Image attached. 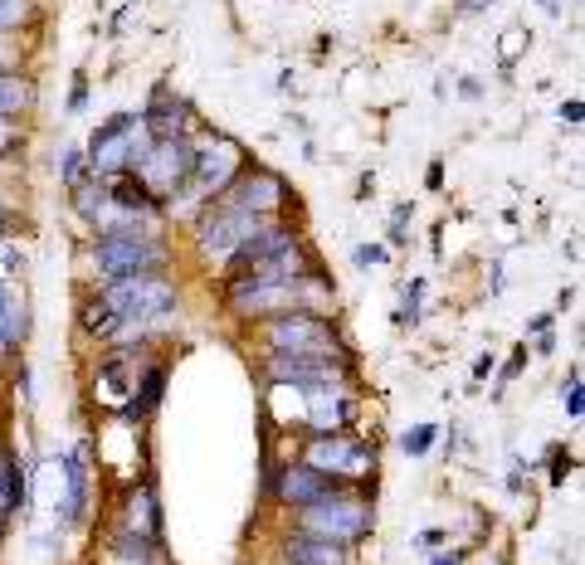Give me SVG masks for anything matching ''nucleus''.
<instances>
[{
  "label": "nucleus",
  "instance_id": "19",
  "mask_svg": "<svg viewBox=\"0 0 585 565\" xmlns=\"http://www.w3.org/2000/svg\"><path fill=\"white\" fill-rule=\"evenodd\" d=\"M30 108V88L16 78V74H5L0 68V118H16V112Z\"/></svg>",
  "mask_w": 585,
  "mask_h": 565
},
{
  "label": "nucleus",
  "instance_id": "8",
  "mask_svg": "<svg viewBox=\"0 0 585 565\" xmlns=\"http://www.w3.org/2000/svg\"><path fill=\"white\" fill-rule=\"evenodd\" d=\"M220 205H230V210H249V215H264V220H274V210H283V200H288V186L274 176V171H264V166H254V171H239L230 186H225L215 195Z\"/></svg>",
  "mask_w": 585,
  "mask_h": 565
},
{
  "label": "nucleus",
  "instance_id": "15",
  "mask_svg": "<svg viewBox=\"0 0 585 565\" xmlns=\"http://www.w3.org/2000/svg\"><path fill=\"white\" fill-rule=\"evenodd\" d=\"M141 122H147L151 137H181L185 132V103H181V98L171 103V88H156L151 108L141 112Z\"/></svg>",
  "mask_w": 585,
  "mask_h": 565
},
{
  "label": "nucleus",
  "instance_id": "31",
  "mask_svg": "<svg viewBox=\"0 0 585 565\" xmlns=\"http://www.w3.org/2000/svg\"><path fill=\"white\" fill-rule=\"evenodd\" d=\"M483 5H493V0H464V10H483Z\"/></svg>",
  "mask_w": 585,
  "mask_h": 565
},
{
  "label": "nucleus",
  "instance_id": "13",
  "mask_svg": "<svg viewBox=\"0 0 585 565\" xmlns=\"http://www.w3.org/2000/svg\"><path fill=\"white\" fill-rule=\"evenodd\" d=\"M327 492H337V483L327 473L308 468V463H293V468H283V478H278V498L288 507H308V502L327 498Z\"/></svg>",
  "mask_w": 585,
  "mask_h": 565
},
{
  "label": "nucleus",
  "instance_id": "6",
  "mask_svg": "<svg viewBox=\"0 0 585 565\" xmlns=\"http://www.w3.org/2000/svg\"><path fill=\"white\" fill-rule=\"evenodd\" d=\"M268 342H274V351H283V356H332V361H341L337 332L327 327L322 317L293 313V307L268 322Z\"/></svg>",
  "mask_w": 585,
  "mask_h": 565
},
{
  "label": "nucleus",
  "instance_id": "17",
  "mask_svg": "<svg viewBox=\"0 0 585 565\" xmlns=\"http://www.w3.org/2000/svg\"><path fill=\"white\" fill-rule=\"evenodd\" d=\"M25 336V307L10 282H0V346H16Z\"/></svg>",
  "mask_w": 585,
  "mask_h": 565
},
{
  "label": "nucleus",
  "instance_id": "20",
  "mask_svg": "<svg viewBox=\"0 0 585 565\" xmlns=\"http://www.w3.org/2000/svg\"><path fill=\"white\" fill-rule=\"evenodd\" d=\"M162 380H166V371H162V365H151L147 380H141V400L127 405V415H147V409H151L156 400H162Z\"/></svg>",
  "mask_w": 585,
  "mask_h": 565
},
{
  "label": "nucleus",
  "instance_id": "18",
  "mask_svg": "<svg viewBox=\"0 0 585 565\" xmlns=\"http://www.w3.org/2000/svg\"><path fill=\"white\" fill-rule=\"evenodd\" d=\"M118 327H122V322L112 317V307H108L103 298H89V303H83V332H89V336H112Z\"/></svg>",
  "mask_w": 585,
  "mask_h": 565
},
{
  "label": "nucleus",
  "instance_id": "9",
  "mask_svg": "<svg viewBox=\"0 0 585 565\" xmlns=\"http://www.w3.org/2000/svg\"><path fill=\"white\" fill-rule=\"evenodd\" d=\"M308 468H318V473L332 478V483H341V478H366L376 468V458H371L366 444L347 439V434H318L308 448Z\"/></svg>",
  "mask_w": 585,
  "mask_h": 565
},
{
  "label": "nucleus",
  "instance_id": "5",
  "mask_svg": "<svg viewBox=\"0 0 585 565\" xmlns=\"http://www.w3.org/2000/svg\"><path fill=\"white\" fill-rule=\"evenodd\" d=\"M298 527L312 536H327V541H356V536L371 531V507L361 498H347V492H327V498L303 507Z\"/></svg>",
  "mask_w": 585,
  "mask_h": 565
},
{
  "label": "nucleus",
  "instance_id": "21",
  "mask_svg": "<svg viewBox=\"0 0 585 565\" xmlns=\"http://www.w3.org/2000/svg\"><path fill=\"white\" fill-rule=\"evenodd\" d=\"M83 517V454L68 458V521Z\"/></svg>",
  "mask_w": 585,
  "mask_h": 565
},
{
  "label": "nucleus",
  "instance_id": "23",
  "mask_svg": "<svg viewBox=\"0 0 585 565\" xmlns=\"http://www.w3.org/2000/svg\"><path fill=\"white\" fill-rule=\"evenodd\" d=\"M430 444H434V424H420V429H410L405 439H401V448H405V454H424Z\"/></svg>",
  "mask_w": 585,
  "mask_h": 565
},
{
  "label": "nucleus",
  "instance_id": "16",
  "mask_svg": "<svg viewBox=\"0 0 585 565\" xmlns=\"http://www.w3.org/2000/svg\"><path fill=\"white\" fill-rule=\"evenodd\" d=\"M25 507V473H20V463L10 448H0V512H20Z\"/></svg>",
  "mask_w": 585,
  "mask_h": 565
},
{
  "label": "nucleus",
  "instance_id": "2",
  "mask_svg": "<svg viewBox=\"0 0 585 565\" xmlns=\"http://www.w3.org/2000/svg\"><path fill=\"white\" fill-rule=\"evenodd\" d=\"M93 263L103 282L112 278H137V273H162L166 244L151 230H127V234H103L93 244Z\"/></svg>",
  "mask_w": 585,
  "mask_h": 565
},
{
  "label": "nucleus",
  "instance_id": "22",
  "mask_svg": "<svg viewBox=\"0 0 585 565\" xmlns=\"http://www.w3.org/2000/svg\"><path fill=\"white\" fill-rule=\"evenodd\" d=\"M25 15H30V0H0V35L16 30Z\"/></svg>",
  "mask_w": 585,
  "mask_h": 565
},
{
  "label": "nucleus",
  "instance_id": "28",
  "mask_svg": "<svg viewBox=\"0 0 585 565\" xmlns=\"http://www.w3.org/2000/svg\"><path fill=\"white\" fill-rule=\"evenodd\" d=\"M580 112H585V108H580V98H570V103L561 108V118H566L570 127H576V122H580Z\"/></svg>",
  "mask_w": 585,
  "mask_h": 565
},
{
  "label": "nucleus",
  "instance_id": "29",
  "mask_svg": "<svg viewBox=\"0 0 585 565\" xmlns=\"http://www.w3.org/2000/svg\"><path fill=\"white\" fill-rule=\"evenodd\" d=\"M16 141V127H10V118H0V147H10Z\"/></svg>",
  "mask_w": 585,
  "mask_h": 565
},
{
  "label": "nucleus",
  "instance_id": "12",
  "mask_svg": "<svg viewBox=\"0 0 585 565\" xmlns=\"http://www.w3.org/2000/svg\"><path fill=\"white\" fill-rule=\"evenodd\" d=\"M293 224L288 220H264L259 230H254L245 244L235 249V259H230V273H245L249 263H259V259H268V253H278V249H288L293 244Z\"/></svg>",
  "mask_w": 585,
  "mask_h": 565
},
{
  "label": "nucleus",
  "instance_id": "4",
  "mask_svg": "<svg viewBox=\"0 0 585 565\" xmlns=\"http://www.w3.org/2000/svg\"><path fill=\"white\" fill-rule=\"evenodd\" d=\"M98 298L112 307L118 322H156L176 307V288L156 273H137V278H112Z\"/></svg>",
  "mask_w": 585,
  "mask_h": 565
},
{
  "label": "nucleus",
  "instance_id": "14",
  "mask_svg": "<svg viewBox=\"0 0 585 565\" xmlns=\"http://www.w3.org/2000/svg\"><path fill=\"white\" fill-rule=\"evenodd\" d=\"M288 565H347V541H327V536L298 531V536H288Z\"/></svg>",
  "mask_w": 585,
  "mask_h": 565
},
{
  "label": "nucleus",
  "instance_id": "25",
  "mask_svg": "<svg viewBox=\"0 0 585 565\" xmlns=\"http://www.w3.org/2000/svg\"><path fill=\"white\" fill-rule=\"evenodd\" d=\"M566 409H570V419H580V409H585V400H580V375H570V385H566Z\"/></svg>",
  "mask_w": 585,
  "mask_h": 565
},
{
  "label": "nucleus",
  "instance_id": "24",
  "mask_svg": "<svg viewBox=\"0 0 585 565\" xmlns=\"http://www.w3.org/2000/svg\"><path fill=\"white\" fill-rule=\"evenodd\" d=\"M64 180H68V190L83 186V151H68L64 157Z\"/></svg>",
  "mask_w": 585,
  "mask_h": 565
},
{
  "label": "nucleus",
  "instance_id": "10",
  "mask_svg": "<svg viewBox=\"0 0 585 565\" xmlns=\"http://www.w3.org/2000/svg\"><path fill=\"white\" fill-rule=\"evenodd\" d=\"M341 375H347V365L332 361V356H283V351L268 356V380H274V385L332 390V385H341Z\"/></svg>",
  "mask_w": 585,
  "mask_h": 565
},
{
  "label": "nucleus",
  "instance_id": "1",
  "mask_svg": "<svg viewBox=\"0 0 585 565\" xmlns=\"http://www.w3.org/2000/svg\"><path fill=\"white\" fill-rule=\"evenodd\" d=\"M151 147V132H147V122L132 118V112H118L112 122H103L93 132L89 141V161L93 166V176H122V171H132V166L141 161V151Z\"/></svg>",
  "mask_w": 585,
  "mask_h": 565
},
{
  "label": "nucleus",
  "instance_id": "26",
  "mask_svg": "<svg viewBox=\"0 0 585 565\" xmlns=\"http://www.w3.org/2000/svg\"><path fill=\"white\" fill-rule=\"evenodd\" d=\"M517 49H522V35L512 30V35H503V64H512L517 59Z\"/></svg>",
  "mask_w": 585,
  "mask_h": 565
},
{
  "label": "nucleus",
  "instance_id": "11",
  "mask_svg": "<svg viewBox=\"0 0 585 565\" xmlns=\"http://www.w3.org/2000/svg\"><path fill=\"white\" fill-rule=\"evenodd\" d=\"M239 171H245V151H239L235 141L215 137V147L195 151V166H191V180H185V186H195L201 195H220Z\"/></svg>",
  "mask_w": 585,
  "mask_h": 565
},
{
  "label": "nucleus",
  "instance_id": "27",
  "mask_svg": "<svg viewBox=\"0 0 585 565\" xmlns=\"http://www.w3.org/2000/svg\"><path fill=\"white\" fill-rule=\"evenodd\" d=\"M385 259V249H376V244H361L356 249V263H381Z\"/></svg>",
  "mask_w": 585,
  "mask_h": 565
},
{
  "label": "nucleus",
  "instance_id": "3",
  "mask_svg": "<svg viewBox=\"0 0 585 565\" xmlns=\"http://www.w3.org/2000/svg\"><path fill=\"white\" fill-rule=\"evenodd\" d=\"M191 166H195V147L185 137H151V147L141 151L132 176L156 200H166V195L176 200V190H185V180H191Z\"/></svg>",
  "mask_w": 585,
  "mask_h": 565
},
{
  "label": "nucleus",
  "instance_id": "7",
  "mask_svg": "<svg viewBox=\"0 0 585 565\" xmlns=\"http://www.w3.org/2000/svg\"><path fill=\"white\" fill-rule=\"evenodd\" d=\"M264 224V215H249V210H230V205H210L205 210V220H201V253L205 259H220V263H230L235 259V249L245 244V239L254 234Z\"/></svg>",
  "mask_w": 585,
  "mask_h": 565
},
{
  "label": "nucleus",
  "instance_id": "30",
  "mask_svg": "<svg viewBox=\"0 0 585 565\" xmlns=\"http://www.w3.org/2000/svg\"><path fill=\"white\" fill-rule=\"evenodd\" d=\"M10 224H16V215H10V205L0 200V230H10Z\"/></svg>",
  "mask_w": 585,
  "mask_h": 565
}]
</instances>
